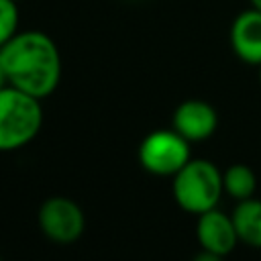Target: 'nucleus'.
<instances>
[{"label": "nucleus", "mask_w": 261, "mask_h": 261, "mask_svg": "<svg viewBox=\"0 0 261 261\" xmlns=\"http://www.w3.org/2000/svg\"><path fill=\"white\" fill-rule=\"evenodd\" d=\"M232 53L249 63L261 65V10L249 8L234 16L228 33Z\"/></svg>", "instance_id": "nucleus-8"}, {"label": "nucleus", "mask_w": 261, "mask_h": 261, "mask_svg": "<svg viewBox=\"0 0 261 261\" xmlns=\"http://www.w3.org/2000/svg\"><path fill=\"white\" fill-rule=\"evenodd\" d=\"M171 194L181 210L198 216L218 206L224 194L222 173L208 159H190L171 177Z\"/></svg>", "instance_id": "nucleus-3"}, {"label": "nucleus", "mask_w": 261, "mask_h": 261, "mask_svg": "<svg viewBox=\"0 0 261 261\" xmlns=\"http://www.w3.org/2000/svg\"><path fill=\"white\" fill-rule=\"evenodd\" d=\"M16 2H18V0H16Z\"/></svg>", "instance_id": "nucleus-16"}, {"label": "nucleus", "mask_w": 261, "mask_h": 261, "mask_svg": "<svg viewBox=\"0 0 261 261\" xmlns=\"http://www.w3.org/2000/svg\"><path fill=\"white\" fill-rule=\"evenodd\" d=\"M216 126H218V114L212 108V104L204 100L190 98V100H184L173 110L171 128L177 130L190 143L206 141L208 137L214 135Z\"/></svg>", "instance_id": "nucleus-6"}, {"label": "nucleus", "mask_w": 261, "mask_h": 261, "mask_svg": "<svg viewBox=\"0 0 261 261\" xmlns=\"http://www.w3.org/2000/svg\"><path fill=\"white\" fill-rule=\"evenodd\" d=\"M43 126L41 100L6 86L0 90V151H16L27 147Z\"/></svg>", "instance_id": "nucleus-2"}, {"label": "nucleus", "mask_w": 261, "mask_h": 261, "mask_svg": "<svg viewBox=\"0 0 261 261\" xmlns=\"http://www.w3.org/2000/svg\"><path fill=\"white\" fill-rule=\"evenodd\" d=\"M39 226L49 241L57 245H69L82 237L86 228V216L77 202L65 196H51L39 208Z\"/></svg>", "instance_id": "nucleus-5"}, {"label": "nucleus", "mask_w": 261, "mask_h": 261, "mask_svg": "<svg viewBox=\"0 0 261 261\" xmlns=\"http://www.w3.org/2000/svg\"><path fill=\"white\" fill-rule=\"evenodd\" d=\"M0 59L14 86L39 100L51 96L61 80V55L55 41L43 31H18L0 47Z\"/></svg>", "instance_id": "nucleus-1"}, {"label": "nucleus", "mask_w": 261, "mask_h": 261, "mask_svg": "<svg viewBox=\"0 0 261 261\" xmlns=\"http://www.w3.org/2000/svg\"><path fill=\"white\" fill-rule=\"evenodd\" d=\"M259 84H261V65H259Z\"/></svg>", "instance_id": "nucleus-15"}, {"label": "nucleus", "mask_w": 261, "mask_h": 261, "mask_svg": "<svg viewBox=\"0 0 261 261\" xmlns=\"http://www.w3.org/2000/svg\"><path fill=\"white\" fill-rule=\"evenodd\" d=\"M8 86V77H6V71H4V65H2V59H0V90Z\"/></svg>", "instance_id": "nucleus-13"}, {"label": "nucleus", "mask_w": 261, "mask_h": 261, "mask_svg": "<svg viewBox=\"0 0 261 261\" xmlns=\"http://www.w3.org/2000/svg\"><path fill=\"white\" fill-rule=\"evenodd\" d=\"M222 188L232 200L241 202L255 196L257 190V175L245 163H232L222 171Z\"/></svg>", "instance_id": "nucleus-10"}, {"label": "nucleus", "mask_w": 261, "mask_h": 261, "mask_svg": "<svg viewBox=\"0 0 261 261\" xmlns=\"http://www.w3.org/2000/svg\"><path fill=\"white\" fill-rule=\"evenodd\" d=\"M249 2H251V6H253V8L261 10V0H249Z\"/></svg>", "instance_id": "nucleus-14"}, {"label": "nucleus", "mask_w": 261, "mask_h": 261, "mask_svg": "<svg viewBox=\"0 0 261 261\" xmlns=\"http://www.w3.org/2000/svg\"><path fill=\"white\" fill-rule=\"evenodd\" d=\"M230 216L234 222L239 243L253 249H261V200L253 196L237 202Z\"/></svg>", "instance_id": "nucleus-9"}, {"label": "nucleus", "mask_w": 261, "mask_h": 261, "mask_svg": "<svg viewBox=\"0 0 261 261\" xmlns=\"http://www.w3.org/2000/svg\"><path fill=\"white\" fill-rule=\"evenodd\" d=\"M196 239L200 243V249L222 255V257L232 253L237 243H239L232 216L220 212L218 208H212L208 212L198 214Z\"/></svg>", "instance_id": "nucleus-7"}, {"label": "nucleus", "mask_w": 261, "mask_h": 261, "mask_svg": "<svg viewBox=\"0 0 261 261\" xmlns=\"http://www.w3.org/2000/svg\"><path fill=\"white\" fill-rule=\"evenodd\" d=\"M192 261H224V257L222 255H216V253H210V251H200Z\"/></svg>", "instance_id": "nucleus-12"}, {"label": "nucleus", "mask_w": 261, "mask_h": 261, "mask_svg": "<svg viewBox=\"0 0 261 261\" xmlns=\"http://www.w3.org/2000/svg\"><path fill=\"white\" fill-rule=\"evenodd\" d=\"M16 33H18L16 0H0V47L6 45Z\"/></svg>", "instance_id": "nucleus-11"}, {"label": "nucleus", "mask_w": 261, "mask_h": 261, "mask_svg": "<svg viewBox=\"0 0 261 261\" xmlns=\"http://www.w3.org/2000/svg\"><path fill=\"white\" fill-rule=\"evenodd\" d=\"M0 261H2V259H0Z\"/></svg>", "instance_id": "nucleus-17"}, {"label": "nucleus", "mask_w": 261, "mask_h": 261, "mask_svg": "<svg viewBox=\"0 0 261 261\" xmlns=\"http://www.w3.org/2000/svg\"><path fill=\"white\" fill-rule=\"evenodd\" d=\"M190 159V141L173 128L153 130L139 145V163L153 175L173 177Z\"/></svg>", "instance_id": "nucleus-4"}]
</instances>
